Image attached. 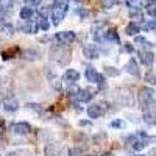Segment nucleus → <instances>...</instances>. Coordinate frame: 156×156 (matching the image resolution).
Instances as JSON below:
<instances>
[{
	"label": "nucleus",
	"instance_id": "nucleus-1",
	"mask_svg": "<svg viewBox=\"0 0 156 156\" xmlns=\"http://www.w3.org/2000/svg\"><path fill=\"white\" fill-rule=\"evenodd\" d=\"M151 140H156V137H150L144 131H137L136 134H131V136L126 137V144L131 147L134 151H140V150H144Z\"/></svg>",
	"mask_w": 156,
	"mask_h": 156
},
{
	"label": "nucleus",
	"instance_id": "nucleus-2",
	"mask_svg": "<svg viewBox=\"0 0 156 156\" xmlns=\"http://www.w3.org/2000/svg\"><path fill=\"white\" fill-rule=\"evenodd\" d=\"M69 11V0H55L53 6H51V22L53 25H59L62 19L66 17Z\"/></svg>",
	"mask_w": 156,
	"mask_h": 156
},
{
	"label": "nucleus",
	"instance_id": "nucleus-3",
	"mask_svg": "<svg viewBox=\"0 0 156 156\" xmlns=\"http://www.w3.org/2000/svg\"><path fill=\"white\" fill-rule=\"evenodd\" d=\"M153 97H154V90L151 87H142L139 90V106L142 109L148 108L153 101Z\"/></svg>",
	"mask_w": 156,
	"mask_h": 156
},
{
	"label": "nucleus",
	"instance_id": "nucleus-4",
	"mask_svg": "<svg viewBox=\"0 0 156 156\" xmlns=\"http://www.w3.org/2000/svg\"><path fill=\"white\" fill-rule=\"evenodd\" d=\"M84 76L86 80L89 83H94V84H105V78H103V75H100L92 66H87L86 67V72H84Z\"/></svg>",
	"mask_w": 156,
	"mask_h": 156
},
{
	"label": "nucleus",
	"instance_id": "nucleus-5",
	"mask_svg": "<svg viewBox=\"0 0 156 156\" xmlns=\"http://www.w3.org/2000/svg\"><path fill=\"white\" fill-rule=\"evenodd\" d=\"M51 55H55L53 58L58 61V64H61V66H66V64L70 61V53H69V50H66V48L53 47L51 48Z\"/></svg>",
	"mask_w": 156,
	"mask_h": 156
},
{
	"label": "nucleus",
	"instance_id": "nucleus-6",
	"mask_svg": "<svg viewBox=\"0 0 156 156\" xmlns=\"http://www.w3.org/2000/svg\"><path fill=\"white\" fill-rule=\"evenodd\" d=\"M75 33L70 31V30H66V31H59L55 34V41L61 45H66V44H72L75 41Z\"/></svg>",
	"mask_w": 156,
	"mask_h": 156
},
{
	"label": "nucleus",
	"instance_id": "nucleus-7",
	"mask_svg": "<svg viewBox=\"0 0 156 156\" xmlns=\"http://www.w3.org/2000/svg\"><path fill=\"white\" fill-rule=\"evenodd\" d=\"M106 31H108V30L103 28L101 23H97L95 27H92V37H94V41L98 42V44L108 42V41H106Z\"/></svg>",
	"mask_w": 156,
	"mask_h": 156
},
{
	"label": "nucleus",
	"instance_id": "nucleus-8",
	"mask_svg": "<svg viewBox=\"0 0 156 156\" xmlns=\"http://www.w3.org/2000/svg\"><path fill=\"white\" fill-rule=\"evenodd\" d=\"M11 129H12V133H14V134L25 136V134H28L31 131V125L27 123V122H16V123H12Z\"/></svg>",
	"mask_w": 156,
	"mask_h": 156
},
{
	"label": "nucleus",
	"instance_id": "nucleus-9",
	"mask_svg": "<svg viewBox=\"0 0 156 156\" xmlns=\"http://www.w3.org/2000/svg\"><path fill=\"white\" fill-rule=\"evenodd\" d=\"M139 61L144 64V66L150 67L151 64L154 62V55L151 53L150 50H142V51H139Z\"/></svg>",
	"mask_w": 156,
	"mask_h": 156
},
{
	"label": "nucleus",
	"instance_id": "nucleus-10",
	"mask_svg": "<svg viewBox=\"0 0 156 156\" xmlns=\"http://www.w3.org/2000/svg\"><path fill=\"white\" fill-rule=\"evenodd\" d=\"M62 80L67 81L69 84H75L78 80H80V73H78V70H75V69H67L62 75Z\"/></svg>",
	"mask_w": 156,
	"mask_h": 156
},
{
	"label": "nucleus",
	"instance_id": "nucleus-11",
	"mask_svg": "<svg viewBox=\"0 0 156 156\" xmlns=\"http://www.w3.org/2000/svg\"><path fill=\"white\" fill-rule=\"evenodd\" d=\"M83 55L87 59H97L98 58V48L94 44H87L83 47Z\"/></svg>",
	"mask_w": 156,
	"mask_h": 156
},
{
	"label": "nucleus",
	"instance_id": "nucleus-12",
	"mask_svg": "<svg viewBox=\"0 0 156 156\" xmlns=\"http://www.w3.org/2000/svg\"><path fill=\"white\" fill-rule=\"evenodd\" d=\"M37 28H39V23H34L33 20L25 22L23 25H17V31L20 30V31H23V33H28V34L36 33V31H37Z\"/></svg>",
	"mask_w": 156,
	"mask_h": 156
},
{
	"label": "nucleus",
	"instance_id": "nucleus-13",
	"mask_svg": "<svg viewBox=\"0 0 156 156\" xmlns=\"http://www.w3.org/2000/svg\"><path fill=\"white\" fill-rule=\"evenodd\" d=\"M103 114H105V109L101 108V105H90L87 108V115L90 119H98Z\"/></svg>",
	"mask_w": 156,
	"mask_h": 156
},
{
	"label": "nucleus",
	"instance_id": "nucleus-14",
	"mask_svg": "<svg viewBox=\"0 0 156 156\" xmlns=\"http://www.w3.org/2000/svg\"><path fill=\"white\" fill-rule=\"evenodd\" d=\"M19 16H20V19H22L23 22H28V20H31L33 16H34V9H33L30 5L22 6L20 11H19Z\"/></svg>",
	"mask_w": 156,
	"mask_h": 156
},
{
	"label": "nucleus",
	"instance_id": "nucleus-15",
	"mask_svg": "<svg viewBox=\"0 0 156 156\" xmlns=\"http://www.w3.org/2000/svg\"><path fill=\"white\" fill-rule=\"evenodd\" d=\"M125 70H126V73L133 75V76H139V75H140V72H139V66H137V62H136L134 58H131V59L126 62Z\"/></svg>",
	"mask_w": 156,
	"mask_h": 156
},
{
	"label": "nucleus",
	"instance_id": "nucleus-16",
	"mask_svg": "<svg viewBox=\"0 0 156 156\" xmlns=\"http://www.w3.org/2000/svg\"><path fill=\"white\" fill-rule=\"evenodd\" d=\"M92 97H94V94L90 92L89 89H80V90H78V94L75 95V98L78 101H83V103L90 101V100H92Z\"/></svg>",
	"mask_w": 156,
	"mask_h": 156
},
{
	"label": "nucleus",
	"instance_id": "nucleus-17",
	"mask_svg": "<svg viewBox=\"0 0 156 156\" xmlns=\"http://www.w3.org/2000/svg\"><path fill=\"white\" fill-rule=\"evenodd\" d=\"M139 31H142V25H139L137 22L128 23V25H126V28H125V33H126L128 36H137Z\"/></svg>",
	"mask_w": 156,
	"mask_h": 156
},
{
	"label": "nucleus",
	"instance_id": "nucleus-18",
	"mask_svg": "<svg viewBox=\"0 0 156 156\" xmlns=\"http://www.w3.org/2000/svg\"><path fill=\"white\" fill-rule=\"evenodd\" d=\"M3 108H5V111H8V112H14V111L19 109V101H17L16 98H8V100L3 101Z\"/></svg>",
	"mask_w": 156,
	"mask_h": 156
},
{
	"label": "nucleus",
	"instance_id": "nucleus-19",
	"mask_svg": "<svg viewBox=\"0 0 156 156\" xmlns=\"http://www.w3.org/2000/svg\"><path fill=\"white\" fill-rule=\"evenodd\" d=\"M44 154L45 156H59V150L55 144H47L44 147Z\"/></svg>",
	"mask_w": 156,
	"mask_h": 156
},
{
	"label": "nucleus",
	"instance_id": "nucleus-20",
	"mask_svg": "<svg viewBox=\"0 0 156 156\" xmlns=\"http://www.w3.org/2000/svg\"><path fill=\"white\" fill-rule=\"evenodd\" d=\"M106 41H108V42H114V44H119V42H120L119 33H117L114 28L108 30V31H106Z\"/></svg>",
	"mask_w": 156,
	"mask_h": 156
},
{
	"label": "nucleus",
	"instance_id": "nucleus-21",
	"mask_svg": "<svg viewBox=\"0 0 156 156\" xmlns=\"http://www.w3.org/2000/svg\"><path fill=\"white\" fill-rule=\"evenodd\" d=\"M142 120H144L145 123H148V125H156V112H150V111L144 112Z\"/></svg>",
	"mask_w": 156,
	"mask_h": 156
},
{
	"label": "nucleus",
	"instance_id": "nucleus-22",
	"mask_svg": "<svg viewBox=\"0 0 156 156\" xmlns=\"http://www.w3.org/2000/svg\"><path fill=\"white\" fill-rule=\"evenodd\" d=\"M134 44H137V45H140V47H144V48L153 47V44H151L150 41H147L145 37H142V36H136V37H134Z\"/></svg>",
	"mask_w": 156,
	"mask_h": 156
},
{
	"label": "nucleus",
	"instance_id": "nucleus-23",
	"mask_svg": "<svg viewBox=\"0 0 156 156\" xmlns=\"http://www.w3.org/2000/svg\"><path fill=\"white\" fill-rule=\"evenodd\" d=\"M142 30H144V31H154L156 30V19L145 20L144 23H142Z\"/></svg>",
	"mask_w": 156,
	"mask_h": 156
},
{
	"label": "nucleus",
	"instance_id": "nucleus-24",
	"mask_svg": "<svg viewBox=\"0 0 156 156\" xmlns=\"http://www.w3.org/2000/svg\"><path fill=\"white\" fill-rule=\"evenodd\" d=\"M12 6H14L12 0H2V12H3V14H5V12H11Z\"/></svg>",
	"mask_w": 156,
	"mask_h": 156
},
{
	"label": "nucleus",
	"instance_id": "nucleus-25",
	"mask_svg": "<svg viewBox=\"0 0 156 156\" xmlns=\"http://www.w3.org/2000/svg\"><path fill=\"white\" fill-rule=\"evenodd\" d=\"M25 106H27V109L34 111V112H37V114H42V112H44V106L37 105V103H27Z\"/></svg>",
	"mask_w": 156,
	"mask_h": 156
},
{
	"label": "nucleus",
	"instance_id": "nucleus-26",
	"mask_svg": "<svg viewBox=\"0 0 156 156\" xmlns=\"http://www.w3.org/2000/svg\"><path fill=\"white\" fill-rule=\"evenodd\" d=\"M129 17H131L134 22H137V20H144V16H142L140 9H131V11H129Z\"/></svg>",
	"mask_w": 156,
	"mask_h": 156
},
{
	"label": "nucleus",
	"instance_id": "nucleus-27",
	"mask_svg": "<svg viewBox=\"0 0 156 156\" xmlns=\"http://www.w3.org/2000/svg\"><path fill=\"white\" fill-rule=\"evenodd\" d=\"M120 3V0H101V6L103 8H114Z\"/></svg>",
	"mask_w": 156,
	"mask_h": 156
},
{
	"label": "nucleus",
	"instance_id": "nucleus-28",
	"mask_svg": "<svg viewBox=\"0 0 156 156\" xmlns=\"http://www.w3.org/2000/svg\"><path fill=\"white\" fill-rule=\"evenodd\" d=\"M23 58L25 59H37L39 58V53H37L36 50H27L23 53Z\"/></svg>",
	"mask_w": 156,
	"mask_h": 156
},
{
	"label": "nucleus",
	"instance_id": "nucleus-29",
	"mask_svg": "<svg viewBox=\"0 0 156 156\" xmlns=\"http://www.w3.org/2000/svg\"><path fill=\"white\" fill-rule=\"evenodd\" d=\"M105 73H106L108 76H117V75L120 73V70L115 69V67H111V66H106V67H105Z\"/></svg>",
	"mask_w": 156,
	"mask_h": 156
},
{
	"label": "nucleus",
	"instance_id": "nucleus-30",
	"mask_svg": "<svg viewBox=\"0 0 156 156\" xmlns=\"http://www.w3.org/2000/svg\"><path fill=\"white\" fill-rule=\"evenodd\" d=\"M144 80H145L148 84H156V73H153V72H147L145 76H144Z\"/></svg>",
	"mask_w": 156,
	"mask_h": 156
},
{
	"label": "nucleus",
	"instance_id": "nucleus-31",
	"mask_svg": "<svg viewBox=\"0 0 156 156\" xmlns=\"http://www.w3.org/2000/svg\"><path fill=\"white\" fill-rule=\"evenodd\" d=\"M39 28H41L42 31H48V28H50V22H48L47 17H45V19H39Z\"/></svg>",
	"mask_w": 156,
	"mask_h": 156
},
{
	"label": "nucleus",
	"instance_id": "nucleus-32",
	"mask_svg": "<svg viewBox=\"0 0 156 156\" xmlns=\"http://www.w3.org/2000/svg\"><path fill=\"white\" fill-rule=\"evenodd\" d=\"M103 140H106V133H97L94 136V144H103Z\"/></svg>",
	"mask_w": 156,
	"mask_h": 156
},
{
	"label": "nucleus",
	"instance_id": "nucleus-33",
	"mask_svg": "<svg viewBox=\"0 0 156 156\" xmlns=\"http://www.w3.org/2000/svg\"><path fill=\"white\" fill-rule=\"evenodd\" d=\"M48 11H50V8H48V6H39L37 14H39V17H41V19H45V17H47V14H48Z\"/></svg>",
	"mask_w": 156,
	"mask_h": 156
},
{
	"label": "nucleus",
	"instance_id": "nucleus-34",
	"mask_svg": "<svg viewBox=\"0 0 156 156\" xmlns=\"http://www.w3.org/2000/svg\"><path fill=\"white\" fill-rule=\"evenodd\" d=\"M2 31L5 34H12V33H14V27H12L11 23H3L2 25Z\"/></svg>",
	"mask_w": 156,
	"mask_h": 156
},
{
	"label": "nucleus",
	"instance_id": "nucleus-35",
	"mask_svg": "<svg viewBox=\"0 0 156 156\" xmlns=\"http://www.w3.org/2000/svg\"><path fill=\"white\" fill-rule=\"evenodd\" d=\"M147 12L153 19H156V3H148L147 5Z\"/></svg>",
	"mask_w": 156,
	"mask_h": 156
},
{
	"label": "nucleus",
	"instance_id": "nucleus-36",
	"mask_svg": "<svg viewBox=\"0 0 156 156\" xmlns=\"http://www.w3.org/2000/svg\"><path fill=\"white\" fill-rule=\"evenodd\" d=\"M109 125H111V128H123L125 126V122L122 119H114Z\"/></svg>",
	"mask_w": 156,
	"mask_h": 156
},
{
	"label": "nucleus",
	"instance_id": "nucleus-37",
	"mask_svg": "<svg viewBox=\"0 0 156 156\" xmlns=\"http://www.w3.org/2000/svg\"><path fill=\"white\" fill-rule=\"evenodd\" d=\"M76 14L80 16V17H83V19H84V17H87V16H89V12H87V9H84V8H78V9H76Z\"/></svg>",
	"mask_w": 156,
	"mask_h": 156
},
{
	"label": "nucleus",
	"instance_id": "nucleus-38",
	"mask_svg": "<svg viewBox=\"0 0 156 156\" xmlns=\"http://www.w3.org/2000/svg\"><path fill=\"white\" fill-rule=\"evenodd\" d=\"M67 156H80V148H69Z\"/></svg>",
	"mask_w": 156,
	"mask_h": 156
},
{
	"label": "nucleus",
	"instance_id": "nucleus-39",
	"mask_svg": "<svg viewBox=\"0 0 156 156\" xmlns=\"http://www.w3.org/2000/svg\"><path fill=\"white\" fill-rule=\"evenodd\" d=\"M123 50L126 51V53H133V51H134V47H133L131 44H125V45H123Z\"/></svg>",
	"mask_w": 156,
	"mask_h": 156
},
{
	"label": "nucleus",
	"instance_id": "nucleus-40",
	"mask_svg": "<svg viewBox=\"0 0 156 156\" xmlns=\"http://www.w3.org/2000/svg\"><path fill=\"white\" fill-rule=\"evenodd\" d=\"M27 2L30 3V6H39L42 3V0H27Z\"/></svg>",
	"mask_w": 156,
	"mask_h": 156
},
{
	"label": "nucleus",
	"instance_id": "nucleus-41",
	"mask_svg": "<svg viewBox=\"0 0 156 156\" xmlns=\"http://www.w3.org/2000/svg\"><path fill=\"white\" fill-rule=\"evenodd\" d=\"M78 125H80V126H87V125H90V122H87V120H80V122H78Z\"/></svg>",
	"mask_w": 156,
	"mask_h": 156
},
{
	"label": "nucleus",
	"instance_id": "nucleus-42",
	"mask_svg": "<svg viewBox=\"0 0 156 156\" xmlns=\"http://www.w3.org/2000/svg\"><path fill=\"white\" fill-rule=\"evenodd\" d=\"M148 156H156V148H151L150 153H148Z\"/></svg>",
	"mask_w": 156,
	"mask_h": 156
},
{
	"label": "nucleus",
	"instance_id": "nucleus-43",
	"mask_svg": "<svg viewBox=\"0 0 156 156\" xmlns=\"http://www.w3.org/2000/svg\"><path fill=\"white\" fill-rule=\"evenodd\" d=\"M5 156H17V154H16V153H6Z\"/></svg>",
	"mask_w": 156,
	"mask_h": 156
},
{
	"label": "nucleus",
	"instance_id": "nucleus-44",
	"mask_svg": "<svg viewBox=\"0 0 156 156\" xmlns=\"http://www.w3.org/2000/svg\"><path fill=\"white\" fill-rule=\"evenodd\" d=\"M131 2H137V0H126V3H131Z\"/></svg>",
	"mask_w": 156,
	"mask_h": 156
},
{
	"label": "nucleus",
	"instance_id": "nucleus-45",
	"mask_svg": "<svg viewBox=\"0 0 156 156\" xmlns=\"http://www.w3.org/2000/svg\"><path fill=\"white\" fill-rule=\"evenodd\" d=\"M136 156H144V154H136Z\"/></svg>",
	"mask_w": 156,
	"mask_h": 156
}]
</instances>
